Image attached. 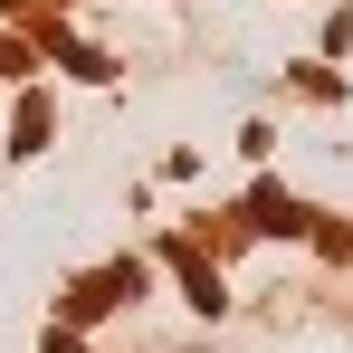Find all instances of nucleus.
<instances>
[{
    "instance_id": "obj_1",
    "label": "nucleus",
    "mask_w": 353,
    "mask_h": 353,
    "mask_svg": "<svg viewBox=\"0 0 353 353\" xmlns=\"http://www.w3.org/2000/svg\"><path fill=\"white\" fill-rule=\"evenodd\" d=\"M248 230H305V210L277 201V191H248Z\"/></svg>"
}]
</instances>
